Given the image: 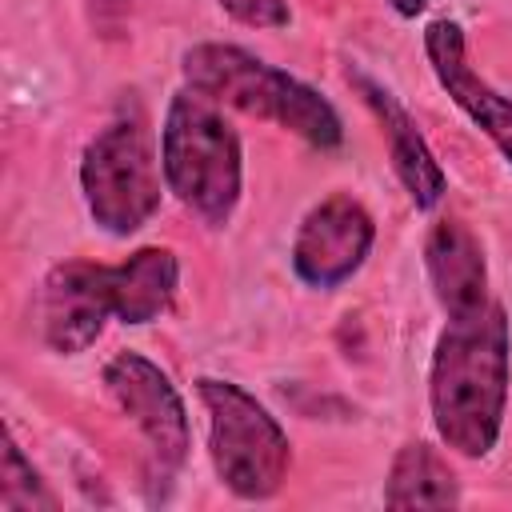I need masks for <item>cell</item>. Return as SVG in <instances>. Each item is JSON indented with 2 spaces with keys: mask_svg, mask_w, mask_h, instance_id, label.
Segmentation results:
<instances>
[{
  "mask_svg": "<svg viewBox=\"0 0 512 512\" xmlns=\"http://www.w3.org/2000/svg\"><path fill=\"white\" fill-rule=\"evenodd\" d=\"M424 264L444 316L472 312L488 300L484 248L464 220H436L424 244Z\"/></svg>",
  "mask_w": 512,
  "mask_h": 512,
  "instance_id": "8fae6325",
  "label": "cell"
},
{
  "mask_svg": "<svg viewBox=\"0 0 512 512\" xmlns=\"http://www.w3.org/2000/svg\"><path fill=\"white\" fill-rule=\"evenodd\" d=\"M352 84L360 88L364 104L376 112V120H380V128H384V136H388L392 168H396V176H400L404 192L412 196V204H416L420 212L436 208V204H440V196H444V188H448V180H444V172H440V164H436V156H432L428 140L420 136L416 120L404 112V104H400L384 84L368 80L364 72H356V76H352Z\"/></svg>",
  "mask_w": 512,
  "mask_h": 512,
  "instance_id": "30bf717a",
  "label": "cell"
},
{
  "mask_svg": "<svg viewBox=\"0 0 512 512\" xmlns=\"http://www.w3.org/2000/svg\"><path fill=\"white\" fill-rule=\"evenodd\" d=\"M128 12H132V0H88V24L96 36H108V40L124 32Z\"/></svg>",
  "mask_w": 512,
  "mask_h": 512,
  "instance_id": "2e32d148",
  "label": "cell"
},
{
  "mask_svg": "<svg viewBox=\"0 0 512 512\" xmlns=\"http://www.w3.org/2000/svg\"><path fill=\"white\" fill-rule=\"evenodd\" d=\"M180 284V264L168 248H136L124 264H108L112 288V316L120 324H148L160 320Z\"/></svg>",
  "mask_w": 512,
  "mask_h": 512,
  "instance_id": "7c38bea8",
  "label": "cell"
},
{
  "mask_svg": "<svg viewBox=\"0 0 512 512\" xmlns=\"http://www.w3.org/2000/svg\"><path fill=\"white\" fill-rule=\"evenodd\" d=\"M0 512H56V496L44 488L40 472L24 460L12 436H4L0 456Z\"/></svg>",
  "mask_w": 512,
  "mask_h": 512,
  "instance_id": "5bb4252c",
  "label": "cell"
},
{
  "mask_svg": "<svg viewBox=\"0 0 512 512\" xmlns=\"http://www.w3.org/2000/svg\"><path fill=\"white\" fill-rule=\"evenodd\" d=\"M196 396L208 412V460L216 480L240 500L276 496L292 460L276 416L232 380L200 376Z\"/></svg>",
  "mask_w": 512,
  "mask_h": 512,
  "instance_id": "277c9868",
  "label": "cell"
},
{
  "mask_svg": "<svg viewBox=\"0 0 512 512\" xmlns=\"http://www.w3.org/2000/svg\"><path fill=\"white\" fill-rule=\"evenodd\" d=\"M184 80L216 104H232L248 116L272 120L312 148H340L344 128L336 108L292 72L252 56L240 44H196L184 52Z\"/></svg>",
  "mask_w": 512,
  "mask_h": 512,
  "instance_id": "7a4b0ae2",
  "label": "cell"
},
{
  "mask_svg": "<svg viewBox=\"0 0 512 512\" xmlns=\"http://www.w3.org/2000/svg\"><path fill=\"white\" fill-rule=\"evenodd\" d=\"M384 504L388 508H456L460 484L432 444L412 440L392 456V468L384 480Z\"/></svg>",
  "mask_w": 512,
  "mask_h": 512,
  "instance_id": "4fadbf2b",
  "label": "cell"
},
{
  "mask_svg": "<svg viewBox=\"0 0 512 512\" xmlns=\"http://www.w3.org/2000/svg\"><path fill=\"white\" fill-rule=\"evenodd\" d=\"M240 136L224 120L220 104L200 88H184L172 96L160 132V168L164 188L192 208L204 224L220 228L240 204L244 164Z\"/></svg>",
  "mask_w": 512,
  "mask_h": 512,
  "instance_id": "3957f363",
  "label": "cell"
},
{
  "mask_svg": "<svg viewBox=\"0 0 512 512\" xmlns=\"http://www.w3.org/2000/svg\"><path fill=\"white\" fill-rule=\"evenodd\" d=\"M104 388L116 408L136 424L160 476H172L188 460V412L172 380L140 352H116L104 364Z\"/></svg>",
  "mask_w": 512,
  "mask_h": 512,
  "instance_id": "8992f818",
  "label": "cell"
},
{
  "mask_svg": "<svg viewBox=\"0 0 512 512\" xmlns=\"http://www.w3.org/2000/svg\"><path fill=\"white\" fill-rule=\"evenodd\" d=\"M236 24L244 28H284L288 24V0H216Z\"/></svg>",
  "mask_w": 512,
  "mask_h": 512,
  "instance_id": "9a60e30c",
  "label": "cell"
},
{
  "mask_svg": "<svg viewBox=\"0 0 512 512\" xmlns=\"http://www.w3.org/2000/svg\"><path fill=\"white\" fill-rule=\"evenodd\" d=\"M424 56L440 80V88L452 96V104L504 152L512 164V100L500 96L488 80H480L464 52V28L456 20H432L424 28Z\"/></svg>",
  "mask_w": 512,
  "mask_h": 512,
  "instance_id": "9c48e42d",
  "label": "cell"
},
{
  "mask_svg": "<svg viewBox=\"0 0 512 512\" xmlns=\"http://www.w3.org/2000/svg\"><path fill=\"white\" fill-rule=\"evenodd\" d=\"M512 380V332L496 300H484L472 312L448 316L432 368H428V404L440 440L480 460L496 448L508 408Z\"/></svg>",
  "mask_w": 512,
  "mask_h": 512,
  "instance_id": "6da1fadb",
  "label": "cell"
},
{
  "mask_svg": "<svg viewBox=\"0 0 512 512\" xmlns=\"http://www.w3.org/2000/svg\"><path fill=\"white\" fill-rule=\"evenodd\" d=\"M160 176L148 124L140 116L108 120L80 156V188L96 228L128 236L160 208Z\"/></svg>",
  "mask_w": 512,
  "mask_h": 512,
  "instance_id": "5b68a950",
  "label": "cell"
},
{
  "mask_svg": "<svg viewBox=\"0 0 512 512\" xmlns=\"http://www.w3.org/2000/svg\"><path fill=\"white\" fill-rule=\"evenodd\" d=\"M108 316H112L108 264L64 260L48 268L44 288H40V328L52 352L60 356L84 352L100 336Z\"/></svg>",
  "mask_w": 512,
  "mask_h": 512,
  "instance_id": "ba28073f",
  "label": "cell"
},
{
  "mask_svg": "<svg viewBox=\"0 0 512 512\" xmlns=\"http://www.w3.org/2000/svg\"><path fill=\"white\" fill-rule=\"evenodd\" d=\"M376 240V224L360 200L348 192H336L320 200L296 228L292 240V272L308 288H340L360 272Z\"/></svg>",
  "mask_w": 512,
  "mask_h": 512,
  "instance_id": "52a82bcc",
  "label": "cell"
},
{
  "mask_svg": "<svg viewBox=\"0 0 512 512\" xmlns=\"http://www.w3.org/2000/svg\"><path fill=\"white\" fill-rule=\"evenodd\" d=\"M388 4H392L400 16H408V20H412V16H420V12L428 8V0H388Z\"/></svg>",
  "mask_w": 512,
  "mask_h": 512,
  "instance_id": "e0dca14e",
  "label": "cell"
}]
</instances>
